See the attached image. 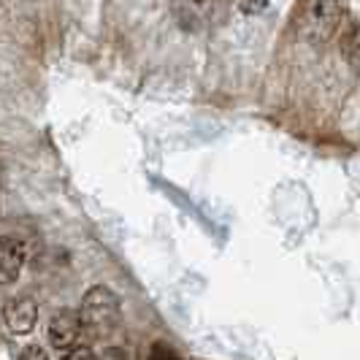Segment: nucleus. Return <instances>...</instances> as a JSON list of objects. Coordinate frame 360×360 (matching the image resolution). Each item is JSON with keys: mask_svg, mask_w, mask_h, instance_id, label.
Here are the masks:
<instances>
[{"mask_svg": "<svg viewBox=\"0 0 360 360\" xmlns=\"http://www.w3.org/2000/svg\"><path fill=\"white\" fill-rule=\"evenodd\" d=\"M38 320V304L33 298H14L3 307V325L14 333V336H25L36 328Z\"/></svg>", "mask_w": 360, "mask_h": 360, "instance_id": "20e7f679", "label": "nucleus"}, {"mask_svg": "<svg viewBox=\"0 0 360 360\" xmlns=\"http://www.w3.org/2000/svg\"><path fill=\"white\" fill-rule=\"evenodd\" d=\"M236 8L238 11H244V14H260L266 6H269V0H233Z\"/></svg>", "mask_w": 360, "mask_h": 360, "instance_id": "0eeeda50", "label": "nucleus"}, {"mask_svg": "<svg viewBox=\"0 0 360 360\" xmlns=\"http://www.w3.org/2000/svg\"><path fill=\"white\" fill-rule=\"evenodd\" d=\"M0 358H14V349L3 342V339H0Z\"/></svg>", "mask_w": 360, "mask_h": 360, "instance_id": "f8f14e48", "label": "nucleus"}, {"mask_svg": "<svg viewBox=\"0 0 360 360\" xmlns=\"http://www.w3.org/2000/svg\"><path fill=\"white\" fill-rule=\"evenodd\" d=\"M193 3H206V0H193Z\"/></svg>", "mask_w": 360, "mask_h": 360, "instance_id": "ddd939ff", "label": "nucleus"}, {"mask_svg": "<svg viewBox=\"0 0 360 360\" xmlns=\"http://www.w3.org/2000/svg\"><path fill=\"white\" fill-rule=\"evenodd\" d=\"M344 19L342 0H298L290 17V30L307 44H325Z\"/></svg>", "mask_w": 360, "mask_h": 360, "instance_id": "f257e3e1", "label": "nucleus"}, {"mask_svg": "<svg viewBox=\"0 0 360 360\" xmlns=\"http://www.w3.org/2000/svg\"><path fill=\"white\" fill-rule=\"evenodd\" d=\"M19 358H27V360H41L46 358V352L41 349V347H30V349H25V352H19Z\"/></svg>", "mask_w": 360, "mask_h": 360, "instance_id": "9d476101", "label": "nucleus"}, {"mask_svg": "<svg viewBox=\"0 0 360 360\" xmlns=\"http://www.w3.org/2000/svg\"><path fill=\"white\" fill-rule=\"evenodd\" d=\"M82 336H84V328L79 320V311H60L49 320L46 339L57 352H65L76 344H82Z\"/></svg>", "mask_w": 360, "mask_h": 360, "instance_id": "7ed1b4c3", "label": "nucleus"}, {"mask_svg": "<svg viewBox=\"0 0 360 360\" xmlns=\"http://www.w3.org/2000/svg\"><path fill=\"white\" fill-rule=\"evenodd\" d=\"M79 320L84 328V336L90 339H106L108 333L120 325V298L103 285H95L84 292Z\"/></svg>", "mask_w": 360, "mask_h": 360, "instance_id": "f03ea898", "label": "nucleus"}, {"mask_svg": "<svg viewBox=\"0 0 360 360\" xmlns=\"http://www.w3.org/2000/svg\"><path fill=\"white\" fill-rule=\"evenodd\" d=\"M63 355H65L68 360H82V358L92 360L95 358V352H92L90 347H82V344H76V347H71V349H65Z\"/></svg>", "mask_w": 360, "mask_h": 360, "instance_id": "6e6552de", "label": "nucleus"}, {"mask_svg": "<svg viewBox=\"0 0 360 360\" xmlns=\"http://www.w3.org/2000/svg\"><path fill=\"white\" fill-rule=\"evenodd\" d=\"M25 260H27L25 244L11 236H0V285L17 282L25 269Z\"/></svg>", "mask_w": 360, "mask_h": 360, "instance_id": "39448f33", "label": "nucleus"}, {"mask_svg": "<svg viewBox=\"0 0 360 360\" xmlns=\"http://www.w3.org/2000/svg\"><path fill=\"white\" fill-rule=\"evenodd\" d=\"M103 358H127L125 349H103Z\"/></svg>", "mask_w": 360, "mask_h": 360, "instance_id": "9b49d317", "label": "nucleus"}, {"mask_svg": "<svg viewBox=\"0 0 360 360\" xmlns=\"http://www.w3.org/2000/svg\"><path fill=\"white\" fill-rule=\"evenodd\" d=\"M342 49L349 60V65H358V22H349V33L342 38Z\"/></svg>", "mask_w": 360, "mask_h": 360, "instance_id": "423d86ee", "label": "nucleus"}, {"mask_svg": "<svg viewBox=\"0 0 360 360\" xmlns=\"http://www.w3.org/2000/svg\"><path fill=\"white\" fill-rule=\"evenodd\" d=\"M149 358H179V352L171 349V347H165V344H155L149 349Z\"/></svg>", "mask_w": 360, "mask_h": 360, "instance_id": "1a4fd4ad", "label": "nucleus"}]
</instances>
